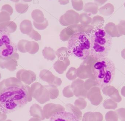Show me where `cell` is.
<instances>
[{
  "mask_svg": "<svg viewBox=\"0 0 125 121\" xmlns=\"http://www.w3.org/2000/svg\"><path fill=\"white\" fill-rule=\"evenodd\" d=\"M121 92L122 95L124 97H125V86H124L122 87Z\"/></svg>",
  "mask_w": 125,
  "mask_h": 121,
  "instance_id": "cell-33",
  "label": "cell"
},
{
  "mask_svg": "<svg viewBox=\"0 0 125 121\" xmlns=\"http://www.w3.org/2000/svg\"><path fill=\"white\" fill-rule=\"evenodd\" d=\"M32 17L33 19L37 21H42L44 20L43 13L39 9L33 10L32 13Z\"/></svg>",
  "mask_w": 125,
  "mask_h": 121,
  "instance_id": "cell-16",
  "label": "cell"
},
{
  "mask_svg": "<svg viewBox=\"0 0 125 121\" xmlns=\"http://www.w3.org/2000/svg\"><path fill=\"white\" fill-rule=\"evenodd\" d=\"M75 106L80 110L84 109L87 106V102L84 100H77L74 103Z\"/></svg>",
  "mask_w": 125,
  "mask_h": 121,
  "instance_id": "cell-24",
  "label": "cell"
},
{
  "mask_svg": "<svg viewBox=\"0 0 125 121\" xmlns=\"http://www.w3.org/2000/svg\"><path fill=\"white\" fill-rule=\"evenodd\" d=\"M28 121H42V120L39 118L33 117L30 119Z\"/></svg>",
  "mask_w": 125,
  "mask_h": 121,
  "instance_id": "cell-32",
  "label": "cell"
},
{
  "mask_svg": "<svg viewBox=\"0 0 125 121\" xmlns=\"http://www.w3.org/2000/svg\"><path fill=\"white\" fill-rule=\"evenodd\" d=\"M68 52L72 56L82 60L87 59L90 55V37L85 32L73 34L68 41Z\"/></svg>",
  "mask_w": 125,
  "mask_h": 121,
  "instance_id": "cell-4",
  "label": "cell"
},
{
  "mask_svg": "<svg viewBox=\"0 0 125 121\" xmlns=\"http://www.w3.org/2000/svg\"><path fill=\"white\" fill-rule=\"evenodd\" d=\"M118 116L122 121H125V108H121L116 110Z\"/></svg>",
  "mask_w": 125,
  "mask_h": 121,
  "instance_id": "cell-28",
  "label": "cell"
},
{
  "mask_svg": "<svg viewBox=\"0 0 125 121\" xmlns=\"http://www.w3.org/2000/svg\"><path fill=\"white\" fill-rule=\"evenodd\" d=\"M124 7H125V3H124Z\"/></svg>",
  "mask_w": 125,
  "mask_h": 121,
  "instance_id": "cell-38",
  "label": "cell"
},
{
  "mask_svg": "<svg viewBox=\"0 0 125 121\" xmlns=\"http://www.w3.org/2000/svg\"><path fill=\"white\" fill-rule=\"evenodd\" d=\"M80 21L82 23H90L91 21V18L86 13H82L80 15Z\"/></svg>",
  "mask_w": 125,
  "mask_h": 121,
  "instance_id": "cell-23",
  "label": "cell"
},
{
  "mask_svg": "<svg viewBox=\"0 0 125 121\" xmlns=\"http://www.w3.org/2000/svg\"><path fill=\"white\" fill-rule=\"evenodd\" d=\"M91 71L97 86L102 89L110 85L113 81L115 68L113 61L106 57L95 60Z\"/></svg>",
  "mask_w": 125,
  "mask_h": 121,
  "instance_id": "cell-2",
  "label": "cell"
},
{
  "mask_svg": "<svg viewBox=\"0 0 125 121\" xmlns=\"http://www.w3.org/2000/svg\"><path fill=\"white\" fill-rule=\"evenodd\" d=\"M30 113L31 116L41 119L42 120L45 119L43 109L41 106L36 104H33L30 107Z\"/></svg>",
  "mask_w": 125,
  "mask_h": 121,
  "instance_id": "cell-10",
  "label": "cell"
},
{
  "mask_svg": "<svg viewBox=\"0 0 125 121\" xmlns=\"http://www.w3.org/2000/svg\"></svg>",
  "mask_w": 125,
  "mask_h": 121,
  "instance_id": "cell-41",
  "label": "cell"
},
{
  "mask_svg": "<svg viewBox=\"0 0 125 121\" xmlns=\"http://www.w3.org/2000/svg\"><path fill=\"white\" fill-rule=\"evenodd\" d=\"M79 14L73 10H69L67 11L61 17L60 20L61 22L63 23H70L78 22L79 21Z\"/></svg>",
  "mask_w": 125,
  "mask_h": 121,
  "instance_id": "cell-9",
  "label": "cell"
},
{
  "mask_svg": "<svg viewBox=\"0 0 125 121\" xmlns=\"http://www.w3.org/2000/svg\"><path fill=\"white\" fill-rule=\"evenodd\" d=\"M104 30L112 38L119 37L122 35L119 33L118 25L113 23L109 22L104 27Z\"/></svg>",
  "mask_w": 125,
  "mask_h": 121,
  "instance_id": "cell-11",
  "label": "cell"
},
{
  "mask_svg": "<svg viewBox=\"0 0 125 121\" xmlns=\"http://www.w3.org/2000/svg\"><path fill=\"white\" fill-rule=\"evenodd\" d=\"M12 121V120H6V121Z\"/></svg>",
  "mask_w": 125,
  "mask_h": 121,
  "instance_id": "cell-37",
  "label": "cell"
},
{
  "mask_svg": "<svg viewBox=\"0 0 125 121\" xmlns=\"http://www.w3.org/2000/svg\"><path fill=\"white\" fill-rule=\"evenodd\" d=\"M22 0L25 2H30L32 1V0Z\"/></svg>",
  "mask_w": 125,
  "mask_h": 121,
  "instance_id": "cell-35",
  "label": "cell"
},
{
  "mask_svg": "<svg viewBox=\"0 0 125 121\" xmlns=\"http://www.w3.org/2000/svg\"><path fill=\"white\" fill-rule=\"evenodd\" d=\"M1 0H0V1H1Z\"/></svg>",
  "mask_w": 125,
  "mask_h": 121,
  "instance_id": "cell-40",
  "label": "cell"
},
{
  "mask_svg": "<svg viewBox=\"0 0 125 121\" xmlns=\"http://www.w3.org/2000/svg\"><path fill=\"white\" fill-rule=\"evenodd\" d=\"M103 106L106 109H115L117 107V104L112 99H108L104 101Z\"/></svg>",
  "mask_w": 125,
  "mask_h": 121,
  "instance_id": "cell-18",
  "label": "cell"
},
{
  "mask_svg": "<svg viewBox=\"0 0 125 121\" xmlns=\"http://www.w3.org/2000/svg\"><path fill=\"white\" fill-rule=\"evenodd\" d=\"M1 11L6 12L10 15H11L13 12V7L10 5L8 4H5L2 7Z\"/></svg>",
  "mask_w": 125,
  "mask_h": 121,
  "instance_id": "cell-26",
  "label": "cell"
},
{
  "mask_svg": "<svg viewBox=\"0 0 125 121\" xmlns=\"http://www.w3.org/2000/svg\"><path fill=\"white\" fill-rule=\"evenodd\" d=\"M16 44L12 41L9 32L0 29V60H9L17 52Z\"/></svg>",
  "mask_w": 125,
  "mask_h": 121,
  "instance_id": "cell-5",
  "label": "cell"
},
{
  "mask_svg": "<svg viewBox=\"0 0 125 121\" xmlns=\"http://www.w3.org/2000/svg\"><path fill=\"white\" fill-rule=\"evenodd\" d=\"M91 57L95 60L106 57L112 45V37L104 29L97 28L90 37Z\"/></svg>",
  "mask_w": 125,
  "mask_h": 121,
  "instance_id": "cell-3",
  "label": "cell"
},
{
  "mask_svg": "<svg viewBox=\"0 0 125 121\" xmlns=\"http://www.w3.org/2000/svg\"><path fill=\"white\" fill-rule=\"evenodd\" d=\"M118 117L117 113L114 111L108 112L105 115L106 121H118Z\"/></svg>",
  "mask_w": 125,
  "mask_h": 121,
  "instance_id": "cell-19",
  "label": "cell"
},
{
  "mask_svg": "<svg viewBox=\"0 0 125 121\" xmlns=\"http://www.w3.org/2000/svg\"><path fill=\"white\" fill-rule=\"evenodd\" d=\"M121 56L125 60V49H123L121 52Z\"/></svg>",
  "mask_w": 125,
  "mask_h": 121,
  "instance_id": "cell-34",
  "label": "cell"
},
{
  "mask_svg": "<svg viewBox=\"0 0 125 121\" xmlns=\"http://www.w3.org/2000/svg\"><path fill=\"white\" fill-rule=\"evenodd\" d=\"M11 15L8 12L4 11H1L0 12V23L9 21L10 20Z\"/></svg>",
  "mask_w": 125,
  "mask_h": 121,
  "instance_id": "cell-22",
  "label": "cell"
},
{
  "mask_svg": "<svg viewBox=\"0 0 125 121\" xmlns=\"http://www.w3.org/2000/svg\"></svg>",
  "mask_w": 125,
  "mask_h": 121,
  "instance_id": "cell-39",
  "label": "cell"
},
{
  "mask_svg": "<svg viewBox=\"0 0 125 121\" xmlns=\"http://www.w3.org/2000/svg\"><path fill=\"white\" fill-rule=\"evenodd\" d=\"M118 31L121 35H125V21L121 20L118 25Z\"/></svg>",
  "mask_w": 125,
  "mask_h": 121,
  "instance_id": "cell-25",
  "label": "cell"
},
{
  "mask_svg": "<svg viewBox=\"0 0 125 121\" xmlns=\"http://www.w3.org/2000/svg\"><path fill=\"white\" fill-rule=\"evenodd\" d=\"M102 91L104 94L110 97L115 102L119 103L122 100L118 90L113 86L107 85L102 89Z\"/></svg>",
  "mask_w": 125,
  "mask_h": 121,
  "instance_id": "cell-8",
  "label": "cell"
},
{
  "mask_svg": "<svg viewBox=\"0 0 125 121\" xmlns=\"http://www.w3.org/2000/svg\"><path fill=\"white\" fill-rule=\"evenodd\" d=\"M98 6L94 3H88L85 5L84 11L85 12L95 14L98 12Z\"/></svg>",
  "mask_w": 125,
  "mask_h": 121,
  "instance_id": "cell-15",
  "label": "cell"
},
{
  "mask_svg": "<svg viewBox=\"0 0 125 121\" xmlns=\"http://www.w3.org/2000/svg\"><path fill=\"white\" fill-rule=\"evenodd\" d=\"M29 6L27 4L23 3H17L15 4V8L16 11L18 13L20 14H24L28 11Z\"/></svg>",
  "mask_w": 125,
  "mask_h": 121,
  "instance_id": "cell-17",
  "label": "cell"
},
{
  "mask_svg": "<svg viewBox=\"0 0 125 121\" xmlns=\"http://www.w3.org/2000/svg\"><path fill=\"white\" fill-rule=\"evenodd\" d=\"M93 24L98 25L99 24H102L104 22V19L101 16L99 15L95 16L93 18Z\"/></svg>",
  "mask_w": 125,
  "mask_h": 121,
  "instance_id": "cell-27",
  "label": "cell"
},
{
  "mask_svg": "<svg viewBox=\"0 0 125 121\" xmlns=\"http://www.w3.org/2000/svg\"><path fill=\"white\" fill-rule=\"evenodd\" d=\"M32 100L27 86L21 82L0 86V106L6 114L23 107Z\"/></svg>",
  "mask_w": 125,
  "mask_h": 121,
  "instance_id": "cell-1",
  "label": "cell"
},
{
  "mask_svg": "<svg viewBox=\"0 0 125 121\" xmlns=\"http://www.w3.org/2000/svg\"><path fill=\"white\" fill-rule=\"evenodd\" d=\"M66 108L68 112L75 115L80 120L81 119L82 116V113L79 108L71 104H68L66 105Z\"/></svg>",
  "mask_w": 125,
  "mask_h": 121,
  "instance_id": "cell-14",
  "label": "cell"
},
{
  "mask_svg": "<svg viewBox=\"0 0 125 121\" xmlns=\"http://www.w3.org/2000/svg\"><path fill=\"white\" fill-rule=\"evenodd\" d=\"M43 109L44 116L47 119H50L52 115L57 112L65 110V109L62 106L53 103L46 104L44 106Z\"/></svg>",
  "mask_w": 125,
  "mask_h": 121,
  "instance_id": "cell-7",
  "label": "cell"
},
{
  "mask_svg": "<svg viewBox=\"0 0 125 121\" xmlns=\"http://www.w3.org/2000/svg\"><path fill=\"white\" fill-rule=\"evenodd\" d=\"M107 0H95V2L98 6H101Z\"/></svg>",
  "mask_w": 125,
  "mask_h": 121,
  "instance_id": "cell-30",
  "label": "cell"
},
{
  "mask_svg": "<svg viewBox=\"0 0 125 121\" xmlns=\"http://www.w3.org/2000/svg\"><path fill=\"white\" fill-rule=\"evenodd\" d=\"M7 119V115L4 110L0 106V121H5Z\"/></svg>",
  "mask_w": 125,
  "mask_h": 121,
  "instance_id": "cell-29",
  "label": "cell"
},
{
  "mask_svg": "<svg viewBox=\"0 0 125 121\" xmlns=\"http://www.w3.org/2000/svg\"><path fill=\"white\" fill-rule=\"evenodd\" d=\"M32 27L31 22L30 20H25L21 23L20 25V28L21 32L27 31Z\"/></svg>",
  "mask_w": 125,
  "mask_h": 121,
  "instance_id": "cell-21",
  "label": "cell"
},
{
  "mask_svg": "<svg viewBox=\"0 0 125 121\" xmlns=\"http://www.w3.org/2000/svg\"><path fill=\"white\" fill-rule=\"evenodd\" d=\"M73 8L77 11H80L83 9L84 4L82 0H71Z\"/></svg>",
  "mask_w": 125,
  "mask_h": 121,
  "instance_id": "cell-20",
  "label": "cell"
},
{
  "mask_svg": "<svg viewBox=\"0 0 125 121\" xmlns=\"http://www.w3.org/2000/svg\"><path fill=\"white\" fill-rule=\"evenodd\" d=\"M58 1L61 5H66L69 3V0H58Z\"/></svg>",
  "mask_w": 125,
  "mask_h": 121,
  "instance_id": "cell-31",
  "label": "cell"
},
{
  "mask_svg": "<svg viewBox=\"0 0 125 121\" xmlns=\"http://www.w3.org/2000/svg\"><path fill=\"white\" fill-rule=\"evenodd\" d=\"M11 1H13L14 2H16V3H17V2H19V1L20 0H10Z\"/></svg>",
  "mask_w": 125,
  "mask_h": 121,
  "instance_id": "cell-36",
  "label": "cell"
},
{
  "mask_svg": "<svg viewBox=\"0 0 125 121\" xmlns=\"http://www.w3.org/2000/svg\"><path fill=\"white\" fill-rule=\"evenodd\" d=\"M50 121H80L75 115L69 112H59L52 115Z\"/></svg>",
  "mask_w": 125,
  "mask_h": 121,
  "instance_id": "cell-6",
  "label": "cell"
},
{
  "mask_svg": "<svg viewBox=\"0 0 125 121\" xmlns=\"http://www.w3.org/2000/svg\"><path fill=\"white\" fill-rule=\"evenodd\" d=\"M102 114L99 112H88L83 115L82 121H102Z\"/></svg>",
  "mask_w": 125,
  "mask_h": 121,
  "instance_id": "cell-12",
  "label": "cell"
},
{
  "mask_svg": "<svg viewBox=\"0 0 125 121\" xmlns=\"http://www.w3.org/2000/svg\"><path fill=\"white\" fill-rule=\"evenodd\" d=\"M114 7L110 3H108L100 8L99 11L100 14L105 16H109L113 13Z\"/></svg>",
  "mask_w": 125,
  "mask_h": 121,
  "instance_id": "cell-13",
  "label": "cell"
}]
</instances>
